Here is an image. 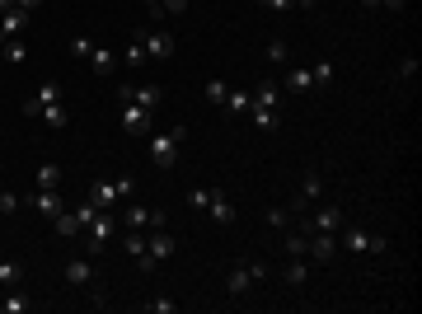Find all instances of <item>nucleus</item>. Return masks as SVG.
I'll use <instances>...</instances> for the list:
<instances>
[{"label":"nucleus","mask_w":422,"mask_h":314,"mask_svg":"<svg viewBox=\"0 0 422 314\" xmlns=\"http://www.w3.org/2000/svg\"><path fill=\"white\" fill-rule=\"evenodd\" d=\"M263 277H267V263H254V258L235 263L230 277H225V295H230V300H245L249 286H254V281H263Z\"/></svg>","instance_id":"f257e3e1"},{"label":"nucleus","mask_w":422,"mask_h":314,"mask_svg":"<svg viewBox=\"0 0 422 314\" xmlns=\"http://www.w3.org/2000/svg\"><path fill=\"white\" fill-rule=\"evenodd\" d=\"M174 248H178V239L169 235L165 225H160V230H150V239H145V253H141V258H136V268H141V272L160 268V263H165V258H174Z\"/></svg>","instance_id":"f03ea898"},{"label":"nucleus","mask_w":422,"mask_h":314,"mask_svg":"<svg viewBox=\"0 0 422 314\" xmlns=\"http://www.w3.org/2000/svg\"><path fill=\"white\" fill-rule=\"evenodd\" d=\"M183 127H169V132H160V136H150V164L155 169H169L178 159V146H183Z\"/></svg>","instance_id":"7ed1b4c3"},{"label":"nucleus","mask_w":422,"mask_h":314,"mask_svg":"<svg viewBox=\"0 0 422 314\" xmlns=\"http://www.w3.org/2000/svg\"><path fill=\"white\" fill-rule=\"evenodd\" d=\"M136 43H141V52L145 56H150V61H169V56H174V33H160V28H155V33H150V28H136Z\"/></svg>","instance_id":"20e7f679"},{"label":"nucleus","mask_w":422,"mask_h":314,"mask_svg":"<svg viewBox=\"0 0 422 314\" xmlns=\"http://www.w3.org/2000/svg\"><path fill=\"white\" fill-rule=\"evenodd\" d=\"M343 244H347V253H385L389 239L385 235H371V230H361V225H347Z\"/></svg>","instance_id":"39448f33"},{"label":"nucleus","mask_w":422,"mask_h":314,"mask_svg":"<svg viewBox=\"0 0 422 314\" xmlns=\"http://www.w3.org/2000/svg\"><path fill=\"white\" fill-rule=\"evenodd\" d=\"M113 225H118V221H113V211H99L94 221L85 225V248H89V253H103V244L113 239Z\"/></svg>","instance_id":"423d86ee"},{"label":"nucleus","mask_w":422,"mask_h":314,"mask_svg":"<svg viewBox=\"0 0 422 314\" xmlns=\"http://www.w3.org/2000/svg\"><path fill=\"white\" fill-rule=\"evenodd\" d=\"M123 225L127 230H160V225H165V211H160V206H127L123 211Z\"/></svg>","instance_id":"0eeeda50"},{"label":"nucleus","mask_w":422,"mask_h":314,"mask_svg":"<svg viewBox=\"0 0 422 314\" xmlns=\"http://www.w3.org/2000/svg\"><path fill=\"white\" fill-rule=\"evenodd\" d=\"M277 99H282V85L277 80H263V85L249 94V112H277Z\"/></svg>","instance_id":"6e6552de"},{"label":"nucleus","mask_w":422,"mask_h":314,"mask_svg":"<svg viewBox=\"0 0 422 314\" xmlns=\"http://www.w3.org/2000/svg\"><path fill=\"white\" fill-rule=\"evenodd\" d=\"M123 132H132V136H150V108H141V103H123Z\"/></svg>","instance_id":"1a4fd4ad"},{"label":"nucleus","mask_w":422,"mask_h":314,"mask_svg":"<svg viewBox=\"0 0 422 314\" xmlns=\"http://www.w3.org/2000/svg\"><path fill=\"white\" fill-rule=\"evenodd\" d=\"M338 225H343V211H338V206H319L314 216H300V230H305V235H314V230H338Z\"/></svg>","instance_id":"9d476101"},{"label":"nucleus","mask_w":422,"mask_h":314,"mask_svg":"<svg viewBox=\"0 0 422 314\" xmlns=\"http://www.w3.org/2000/svg\"><path fill=\"white\" fill-rule=\"evenodd\" d=\"M334 253H338L334 230H314V235H310V248H305V258H314V263H334Z\"/></svg>","instance_id":"9b49d317"},{"label":"nucleus","mask_w":422,"mask_h":314,"mask_svg":"<svg viewBox=\"0 0 422 314\" xmlns=\"http://www.w3.org/2000/svg\"><path fill=\"white\" fill-rule=\"evenodd\" d=\"M34 211L43 216V221H56V216L66 211V206H61V192H56V188H38L34 192Z\"/></svg>","instance_id":"f8f14e48"},{"label":"nucleus","mask_w":422,"mask_h":314,"mask_svg":"<svg viewBox=\"0 0 422 314\" xmlns=\"http://www.w3.org/2000/svg\"><path fill=\"white\" fill-rule=\"evenodd\" d=\"M47 103H61V85H56V80L38 85L34 99H24V112H29V117H38V108H47Z\"/></svg>","instance_id":"ddd939ff"},{"label":"nucleus","mask_w":422,"mask_h":314,"mask_svg":"<svg viewBox=\"0 0 422 314\" xmlns=\"http://www.w3.org/2000/svg\"><path fill=\"white\" fill-rule=\"evenodd\" d=\"M89 202L99 206V211H108L113 202H123V192H118V183H108V179H99V183H89Z\"/></svg>","instance_id":"4468645a"},{"label":"nucleus","mask_w":422,"mask_h":314,"mask_svg":"<svg viewBox=\"0 0 422 314\" xmlns=\"http://www.w3.org/2000/svg\"><path fill=\"white\" fill-rule=\"evenodd\" d=\"M24 23H29V14H24V10H5V14H0V43L19 38V33H24Z\"/></svg>","instance_id":"2eb2a0df"},{"label":"nucleus","mask_w":422,"mask_h":314,"mask_svg":"<svg viewBox=\"0 0 422 314\" xmlns=\"http://www.w3.org/2000/svg\"><path fill=\"white\" fill-rule=\"evenodd\" d=\"M61 277H66L71 286H85V281L94 277V263H89V258H71V263H66V272H61Z\"/></svg>","instance_id":"dca6fc26"},{"label":"nucleus","mask_w":422,"mask_h":314,"mask_svg":"<svg viewBox=\"0 0 422 314\" xmlns=\"http://www.w3.org/2000/svg\"><path fill=\"white\" fill-rule=\"evenodd\" d=\"M282 90H291V94H305V90H314V80H310V70L300 66V70H287V80H277Z\"/></svg>","instance_id":"f3484780"},{"label":"nucleus","mask_w":422,"mask_h":314,"mask_svg":"<svg viewBox=\"0 0 422 314\" xmlns=\"http://www.w3.org/2000/svg\"><path fill=\"white\" fill-rule=\"evenodd\" d=\"M38 117H43L52 132H61V127L71 122V112H66V103H47V108H38Z\"/></svg>","instance_id":"a211bd4d"},{"label":"nucleus","mask_w":422,"mask_h":314,"mask_svg":"<svg viewBox=\"0 0 422 314\" xmlns=\"http://www.w3.org/2000/svg\"><path fill=\"white\" fill-rule=\"evenodd\" d=\"M221 108H230L225 117H249V90H230L225 94V103Z\"/></svg>","instance_id":"6ab92c4d"},{"label":"nucleus","mask_w":422,"mask_h":314,"mask_svg":"<svg viewBox=\"0 0 422 314\" xmlns=\"http://www.w3.org/2000/svg\"><path fill=\"white\" fill-rule=\"evenodd\" d=\"M5 47V61H10V66H24V61H29V43H24V38H10V43H0Z\"/></svg>","instance_id":"aec40b11"},{"label":"nucleus","mask_w":422,"mask_h":314,"mask_svg":"<svg viewBox=\"0 0 422 314\" xmlns=\"http://www.w3.org/2000/svg\"><path fill=\"white\" fill-rule=\"evenodd\" d=\"M29 305H34V300H29V295H24V291H10V295H5V300H0V314H24V310H29Z\"/></svg>","instance_id":"412c9836"},{"label":"nucleus","mask_w":422,"mask_h":314,"mask_svg":"<svg viewBox=\"0 0 422 314\" xmlns=\"http://www.w3.org/2000/svg\"><path fill=\"white\" fill-rule=\"evenodd\" d=\"M319 192H324V179H319V174H305V179H300V202H314Z\"/></svg>","instance_id":"4be33fe9"},{"label":"nucleus","mask_w":422,"mask_h":314,"mask_svg":"<svg viewBox=\"0 0 422 314\" xmlns=\"http://www.w3.org/2000/svg\"><path fill=\"white\" fill-rule=\"evenodd\" d=\"M56 183H61V164H52V159L38 164V188H56Z\"/></svg>","instance_id":"5701e85b"},{"label":"nucleus","mask_w":422,"mask_h":314,"mask_svg":"<svg viewBox=\"0 0 422 314\" xmlns=\"http://www.w3.org/2000/svg\"><path fill=\"white\" fill-rule=\"evenodd\" d=\"M123 248L132 253V258H141V253H145V230H127V235H123Z\"/></svg>","instance_id":"b1692460"},{"label":"nucleus","mask_w":422,"mask_h":314,"mask_svg":"<svg viewBox=\"0 0 422 314\" xmlns=\"http://www.w3.org/2000/svg\"><path fill=\"white\" fill-rule=\"evenodd\" d=\"M287 248H291V258H305V248H310V235H305V230H291V235H287Z\"/></svg>","instance_id":"393cba45"},{"label":"nucleus","mask_w":422,"mask_h":314,"mask_svg":"<svg viewBox=\"0 0 422 314\" xmlns=\"http://www.w3.org/2000/svg\"><path fill=\"white\" fill-rule=\"evenodd\" d=\"M310 80H314V85H324V90H329V85H334V61H319V66H310Z\"/></svg>","instance_id":"a878e982"},{"label":"nucleus","mask_w":422,"mask_h":314,"mask_svg":"<svg viewBox=\"0 0 422 314\" xmlns=\"http://www.w3.org/2000/svg\"><path fill=\"white\" fill-rule=\"evenodd\" d=\"M207 211L216 216V221H221V225H230V221H235V206L225 202V197H211V206H207Z\"/></svg>","instance_id":"bb28decb"},{"label":"nucleus","mask_w":422,"mask_h":314,"mask_svg":"<svg viewBox=\"0 0 422 314\" xmlns=\"http://www.w3.org/2000/svg\"><path fill=\"white\" fill-rule=\"evenodd\" d=\"M89 61H94V70H99V75H108V70H113V52H108V47H94V52H89Z\"/></svg>","instance_id":"cd10ccee"},{"label":"nucleus","mask_w":422,"mask_h":314,"mask_svg":"<svg viewBox=\"0 0 422 314\" xmlns=\"http://www.w3.org/2000/svg\"><path fill=\"white\" fill-rule=\"evenodd\" d=\"M305 277H310V263H305V258H296V263L287 268V281H291V286H305Z\"/></svg>","instance_id":"c85d7f7f"},{"label":"nucleus","mask_w":422,"mask_h":314,"mask_svg":"<svg viewBox=\"0 0 422 314\" xmlns=\"http://www.w3.org/2000/svg\"><path fill=\"white\" fill-rule=\"evenodd\" d=\"M71 216H76V225H80V235H85V225L94 221V216H99V206H94V202H80V206H76V211H71Z\"/></svg>","instance_id":"c756f323"},{"label":"nucleus","mask_w":422,"mask_h":314,"mask_svg":"<svg viewBox=\"0 0 422 314\" xmlns=\"http://www.w3.org/2000/svg\"><path fill=\"white\" fill-rule=\"evenodd\" d=\"M178 300H169V295H155V300H145V314H174Z\"/></svg>","instance_id":"7c9ffc66"},{"label":"nucleus","mask_w":422,"mask_h":314,"mask_svg":"<svg viewBox=\"0 0 422 314\" xmlns=\"http://www.w3.org/2000/svg\"><path fill=\"white\" fill-rule=\"evenodd\" d=\"M225 80H207V103H225Z\"/></svg>","instance_id":"2f4dec72"},{"label":"nucleus","mask_w":422,"mask_h":314,"mask_svg":"<svg viewBox=\"0 0 422 314\" xmlns=\"http://www.w3.org/2000/svg\"><path fill=\"white\" fill-rule=\"evenodd\" d=\"M258 132H277V112H249Z\"/></svg>","instance_id":"473e14b6"},{"label":"nucleus","mask_w":422,"mask_h":314,"mask_svg":"<svg viewBox=\"0 0 422 314\" xmlns=\"http://www.w3.org/2000/svg\"><path fill=\"white\" fill-rule=\"evenodd\" d=\"M263 10H272V14H287V10H300V0H258Z\"/></svg>","instance_id":"72a5a7b5"},{"label":"nucleus","mask_w":422,"mask_h":314,"mask_svg":"<svg viewBox=\"0 0 422 314\" xmlns=\"http://www.w3.org/2000/svg\"><path fill=\"white\" fill-rule=\"evenodd\" d=\"M0 281H5V286H14V281H19V263L0 258Z\"/></svg>","instance_id":"f704fd0d"},{"label":"nucleus","mask_w":422,"mask_h":314,"mask_svg":"<svg viewBox=\"0 0 422 314\" xmlns=\"http://www.w3.org/2000/svg\"><path fill=\"white\" fill-rule=\"evenodd\" d=\"M127 66H145V52H141V43L132 38V47H127V56H123Z\"/></svg>","instance_id":"c9c22d12"},{"label":"nucleus","mask_w":422,"mask_h":314,"mask_svg":"<svg viewBox=\"0 0 422 314\" xmlns=\"http://www.w3.org/2000/svg\"><path fill=\"white\" fill-rule=\"evenodd\" d=\"M211 197H216V192H211V188H192V206H202V211H207V206H211Z\"/></svg>","instance_id":"e433bc0d"},{"label":"nucleus","mask_w":422,"mask_h":314,"mask_svg":"<svg viewBox=\"0 0 422 314\" xmlns=\"http://www.w3.org/2000/svg\"><path fill=\"white\" fill-rule=\"evenodd\" d=\"M287 221H291V211H287V206H277V211H267V225H277V230H287Z\"/></svg>","instance_id":"4c0bfd02"},{"label":"nucleus","mask_w":422,"mask_h":314,"mask_svg":"<svg viewBox=\"0 0 422 314\" xmlns=\"http://www.w3.org/2000/svg\"><path fill=\"white\" fill-rule=\"evenodd\" d=\"M267 61H277V66H282V61H287V43H267Z\"/></svg>","instance_id":"58836bf2"},{"label":"nucleus","mask_w":422,"mask_h":314,"mask_svg":"<svg viewBox=\"0 0 422 314\" xmlns=\"http://www.w3.org/2000/svg\"><path fill=\"white\" fill-rule=\"evenodd\" d=\"M165 5V14H188V0H160Z\"/></svg>","instance_id":"ea45409f"},{"label":"nucleus","mask_w":422,"mask_h":314,"mask_svg":"<svg viewBox=\"0 0 422 314\" xmlns=\"http://www.w3.org/2000/svg\"><path fill=\"white\" fill-rule=\"evenodd\" d=\"M399 75H403V80L418 75V61H413V56H403V61H399Z\"/></svg>","instance_id":"a19ab883"},{"label":"nucleus","mask_w":422,"mask_h":314,"mask_svg":"<svg viewBox=\"0 0 422 314\" xmlns=\"http://www.w3.org/2000/svg\"><path fill=\"white\" fill-rule=\"evenodd\" d=\"M0 211H19V197H14V192H0Z\"/></svg>","instance_id":"79ce46f5"},{"label":"nucleus","mask_w":422,"mask_h":314,"mask_svg":"<svg viewBox=\"0 0 422 314\" xmlns=\"http://www.w3.org/2000/svg\"><path fill=\"white\" fill-rule=\"evenodd\" d=\"M71 52H76V56H89V52H94V43H89V38H76V43H71Z\"/></svg>","instance_id":"37998d69"},{"label":"nucleus","mask_w":422,"mask_h":314,"mask_svg":"<svg viewBox=\"0 0 422 314\" xmlns=\"http://www.w3.org/2000/svg\"><path fill=\"white\" fill-rule=\"evenodd\" d=\"M38 5H43V0H14V10H24V14H34Z\"/></svg>","instance_id":"c03bdc74"},{"label":"nucleus","mask_w":422,"mask_h":314,"mask_svg":"<svg viewBox=\"0 0 422 314\" xmlns=\"http://www.w3.org/2000/svg\"><path fill=\"white\" fill-rule=\"evenodd\" d=\"M141 5H150V19H160V14H165V5H160V0H141Z\"/></svg>","instance_id":"a18cd8bd"},{"label":"nucleus","mask_w":422,"mask_h":314,"mask_svg":"<svg viewBox=\"0 0 422 314\" xmlns=\"http://www.w3.org/2000/svg\"><path fill=\"white\" fill-rule=\"evenodd\" d=\"M5 10H14V0H0V14H5Z\"/></svg>","instance_id":"49530a36"}]
</instances>
